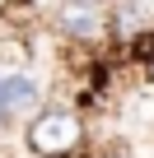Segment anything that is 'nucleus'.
Returning a JSON list of instances; mask_svg holds the SVG:
<instances>
[{
    "label": "nucleus",
    "instance_id": "f257e3e1",
    "mask_svg": "<svg viewBox=\"0 0 154 158\" xmlns=\"http://www.w3.org/2000/svg\"><path fill=\"white\" fill-rule=\"evenodd\" d=\"M84 139L89 130L75 107H42L24 126V149L33 158H75V153H84Z\"/></svg>",
    "mask_w": 154,
    "mask_h": 158
},
{
    "label": "nucleus",
    "instance_id": "f03ea898",
    "mask_svg": "<svg viewBox=\"0 0 154 158\" xmlns=\"http://www.w3.org/2000/svg\"><path fill=\"white\" fill-rule=\"evenodd\" d=\"M51 28L70 47H98L112 37V0H61L51 10Z\"/></svg>",
    "mask_w": 154,
    "mask_h": 158
},
{
    "label": "nucleus",
    "instance_id": "7ed1b4c3",
    "mask_svg": "<svg viewBox=\"0 0 154 158\" xmlns=\"http://www.w3.org/2000/svg\"><path fill=\"white\" fill-rule=\"evenodd\" d=\"M42 112V84L24 70V74H5L0 79V116L19 121V116H37Z\"/></svg>",
    "mask_w": 154,
    "mask_h": 158
},
{
    "label": "nucleus",
    "instance_id": "20e7f679",
    "mask_svg": "<svg viewBox=\"0 0 154 158\" xmlns=\"http://www.w3.org/2000/svg\"><path fill=\"white\" fill-rule=\"evenodd\" d=\"M149 33V19H145V10L140 5H131V0H121V5H112V37L117 42H140Z\"/></svg>",
    "mask_w": 154,
    "mask_h": 158
},
{
    "label": "nucleus",
    "instance_id": "39448f33",
    "mask_svg": "<svg viewBox=\"0 0 154 158\" xmlns=\"http://www.w3.org/2000/svg\"><path fill=\"white\" fill-rule=\"evenodd\" d=\"M28 60H33L28 37H0V70H5V74H24Z\"/></svg>",
    "mask_w": 154,
    "mask_h": 158
},
{
    "label": "nucleus",
    "instance_id": "423d86ee",
    "mask_svg": "<svg viewBox=\"0 0 154 158\" xmlns=\"http://www.w3.org/2000/svg\"><path fill=\"white\" fill-rule=\"evenodd\" d=\"M94 158H135V153L121 149V144H112V149H103V153H94Z\"/></svg>",
    "mask_w": 154,
    "mask_h": 158
},
{
    "label": "nucleus",
    "instance_id": "0eeeda50",
    "mask_svg": "<svg viewBox=\"0 0 154 158\" xmlns=\"http://www.w3.org/2000/svg\"><path fill=\"white\" fill-rule=\"evenodd\" d=\"M149 79H154V56H149Z\"/></svg>",
    "mask_w": 154,
    "mask_h": 158
},
{
    "label": "nucleus",
    "instance_id": "6e6552de",
    "mask_svg": "<svg viewBox=\"0 0 154 158\" xmlns=\"http://www.w3.org/2000/svg\"><path fill=\"white\" fill-rule=\"evenodd\" d=\"M0 130H5V121H0Z\"/></svg>",
    "mask_w": 154,
    "mask_h": 158
}]
</instances>
